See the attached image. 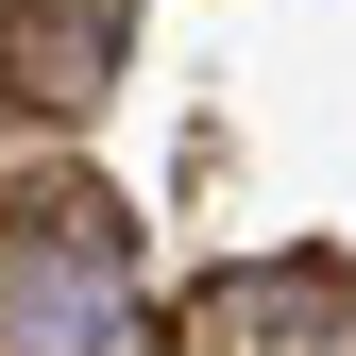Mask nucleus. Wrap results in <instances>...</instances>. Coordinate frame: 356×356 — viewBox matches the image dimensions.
<instances>
[{"label": "nucleus", "mask_w": 356, "mask_h": 356, "mask_svg": "<svg viewBox=\"0 0 356 356\" xmlns=\"http://www.w3.org/2000/svg\"><path fill=\"white\" fill-rule=\"evenodd\" d=\"M119 323H136V238H119V204H85V187L0 204V339L102 356Z\"/></svg>", "instance_id": "f257e3e1"}]
</instances>
